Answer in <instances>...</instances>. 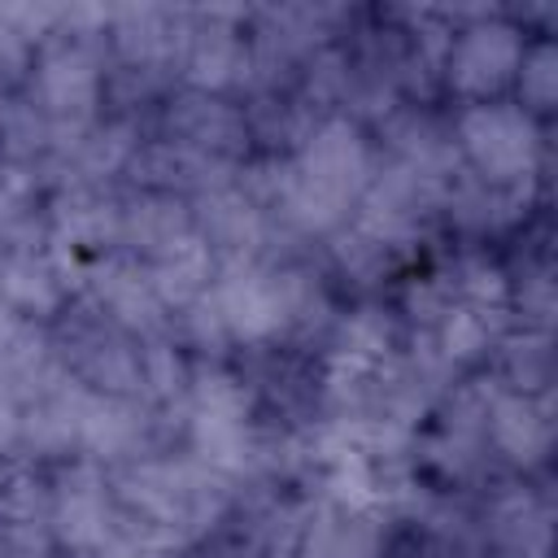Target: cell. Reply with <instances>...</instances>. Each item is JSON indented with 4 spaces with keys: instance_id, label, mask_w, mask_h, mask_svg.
<instances>
[{
    "instance_id": "6da1fadb",
    "label": "cell",
    "mask_w": 558,
    "mask_h": 558,
    "mask_svg": "<svg viewBox=\"0 0 558 558\" xmlns=\"http://www.w3.org/2000/svg\"><path fill=\"white\" fill-rule=\"evenodd\" d=\"M462 135H466V148L480 161V170H488L493 179H510V174L527 170V153H532L527 113L506 109V105H480L462 118Z\"/></svg>"
},
{
    "instance_id": "7a4b0ae2",
    "label": "cell",
    "mask_w": 558,
    "mask_h": 558,
    "mask_svg": "<svg viewBox=\"0 0 558 558\" xmlns=\"http://www.w3.org/2000/svg\"><path fill=\"white\" fill-rule=\"evenodd\" d=\"M519 57H523V48L514 44V35L488 26V31H466L462 44L453 48L449 65L466 96H488L519 70Z\"/></svg>"
},
{
    "instance_id": "3957f363",
    "label": "cell",
    "mask_w": 558,
    "mask_h": 558,
    "mask_svg": "<svg viewBox=\"0 0 558 558\" xmlns=\"http://www.w3.org/2000/svg\"><path fill=\"white\" fill-rule=\"evenodd\" d=\"M493 436L514 458H541L545 445H549V418L532 397H510V401L497 405Z\"/></svg>"
}]
</instances>
